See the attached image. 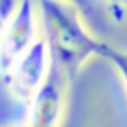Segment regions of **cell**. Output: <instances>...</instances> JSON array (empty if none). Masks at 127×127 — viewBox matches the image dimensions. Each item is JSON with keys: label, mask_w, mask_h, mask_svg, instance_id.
Masks as SVG:
<instances>
[{"label": "cell", "mask_w": 127, "mask_h": 127, "mask_svg": "<svg viewBox=\"0 0 127 127\" xmlns=\"http://www.w3.org/2000/svg\"><path fill=\"white\" fill-rule=\"evenodd\" d=\"M38 26L52 61L73 80L84 64L101 58L106 42L96 38L77 9L61 0H35Z\"/></svg>", "instance_id": "1"}, {"label": "cell", "mask_w": 127, "mask_h": 127, "mask_svg": "<svg viewBox=\"0 0 127 127\" xmlns=\"http://www.w3.org/2000/svg\"><path fill=\"white\" fill-rule=\"evenodd\" d=\"M38 30L35 0H19L12 16L0 28V77L38 40Z\"/></svg>", "instance_id": "2"}, {"label": "cell", "mask_w": 127, "mask_h": 127, "mask_svg": "<svg viewBox=\"0 0 127 127\" xmlns=\"http://www.w3.org/2000/svg\"><path fill=\"white\" fill-rule=\"evenodd\" d=\"M51 63H52V58H51L49 47L45 40L38 37V40L25 54H21L9 68V71L2 77L7 84L9 94L16 103L26 108L33 94L45 80Z\"/></svg>", "instance_id": "3"}, {"label": "cell", "mask_w": 127, "mask_h": 127, "mask_svg": "<svg viewBox=\"0 0 127 127\" xmlns=\"http://www.w3.org/2000/svg\"><path fill=\"white\" fill-rule=\"evenodd\" d=\"M70 78L52 61L38 91L26 104V127H61Z\"/></svg>", "instance_id": "4"}, {"label": "cell", "mask_w": 127, "mask_h": 127, "mask_svg": "<svg viewBox=\"0 0 127 127\" xmlns=\"http://www.w3.org/2000/svg\"><path fill=\"white\" fill-rule=\"evenodd\" d=\"M101 58L106 59L115 68V71L122 78V84H124L125 92H127V52L120 51V49H115L111 45H106V49H104V52H103Z\"/></svg>", "instance_id": "5"}, {"label": "cell", "mask_w": 127, "mask_h": 127, "mask_svg": "<svg viewBox=\"0 0 127 127\" xmlns=\"http://www.w3.org/2000/svg\"><path fill=\"white\" fill-rule=\"evenodd\" d=\"M61 2L77 9L78 14L84 18V21H92L97 12V4L103 2V0H61Z\"/></svg>", "instance_id": "6"}, {"label": "cell", "mask_w": 127, "mask_h": 127, "mask_svg": "<svg viewBox=\"0 0 127 127\" xmlns=\"http://www.w3.org/2000/svg\"><path fill=\"white\" fill-rule=\"evenodd\" d=\"M108 14L113 21H122L127 14V0H103Z\"/></svg>", "instance_id": "7"}, {"label": "cell", "mask_w": 127, "mask_h": 127, "mask_svg": "<svg viewBox=\"0 0 127 127\" xmlns=\"http://www.w3.org/2000/svg\"><path fill=\"white\" fill-rule=\"evenodd\" d=\"M18 4H19V0H0V23L2 25L12 16Z\"/></svg>", "instance_id": "8"}, {"label": "cell", "mask_w": 127, "mask_h": 127, "mask_svg": "<svg viewBox=\"0 0 127 127\" xmlns=\"http://www.w3.org/2000/svg\"><path fill=\"white\" fill-rule=\"evenodd\" d=\"M0 127H26V124L25 122H9V124L0 125Z\"/></svg>", "instance_id": "9"}, {"label": "cell", "mask_w": 127, "mask_h": 127, "mask_svg": "<svg viewBox=\"0 0 127 127\" xmlns=\"http://www.w3.org/2000/svg\"><path fill=\"white\" fill-rule=\"evenodd\" d=\"M0 28H2V23H0Z\"/></svg>", "instance_id": "10"}]
</instances>
